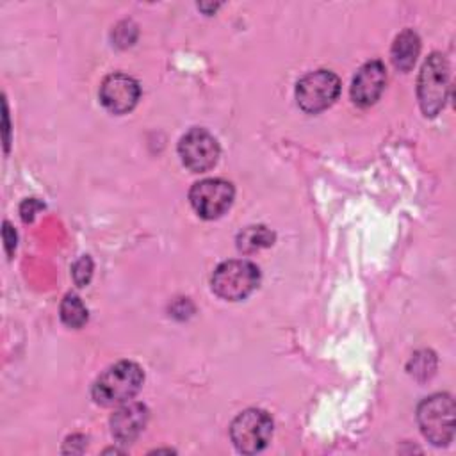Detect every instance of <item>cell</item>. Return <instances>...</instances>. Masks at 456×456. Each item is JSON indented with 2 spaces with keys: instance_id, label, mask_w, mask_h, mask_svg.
<instances>
[{
  "instance_id": "cell-1",
  "label": "cell",
  "mask_w": 456,
  "mask_h": 456,
  "mask_svg": "<svg viewBox=\"0 0 456 456\" xmlns=\"http://www.w3.org/2000/svg\"><path fill=\"white\" fill-rule=\"evenodd\" d=\"M142 379V369L134 362L123 360L110 365L96 378L91 388V395L102 406L121 404L139 392Z\"/></svg>"
},
{
  "instance_id": "cell-2",
  "label": "cell",
  "mask_w": 456,
  "mask_h": 456,
  "mask_svg": "<svg viewBox=\"0 0 456 456\" xmlns=\"http://www.w3.org/2000/svg\"><path fill=\"white\" fill-rule=\"evenodd\" d=\"M422 435L435 445H445L454 436V401L449 394L426 397L417 408Z\"/></svg>"
},
{
  "instance_id": "cell-3",
  "label": "cell",
  "mask_w": 456,
  "mask_h": 456,
  "mask_svg": "<svg viewBox=\"0 0 456 456\" xmlns=\"http://www.w3.org/2000/svg\"><path fill=\"white\" fill-rule=\"evenodd\" d=\"M260 281L258 267L249 260H226L212 274V290L228 301L248 297Z\"/></svg>"
},
{
  "instance_id": "cell-4",
  "label": "cell",
  "mask_w": 456,
  "mask_h": 456,
  "mask_svg": "<svg viewBox=\"0 0 456 456\" xmlns=\"http://www.w3.org/2000/svg\"><path fill=\"white\" fill-rule=\"evenodd\" d=\"M419 102L426 116H436L449 93V64L442 53H431L419 75Z\"/></svg>"
},
{
  "instance_id": "cell-5",
  "label": "cell",
  "mask_w": 456,
  "mask_h": 456,
  "mask_svg": "<svg viewBox=\"0 0 456 456\" xmlns=\"http://www.w3.org/2000/svg\"><path fill=\"white\" fill-rule=\"evenodd\" d=\"M273 435V420L264 410H246L239 413L232 426L230 436L233 445L246 454H255L262 451Z\"/></svg>"
},
{
  "instance_id": "cell-6",
  "label": "cell",
  "mask_w": 456,
  "mask_h": 456,
  "mask_svg": "<svg viewBox=\"0 0 456 456\" xmlns=\"http://www.w3.org/2000/svg\"><path fill=\"white\" fill-rule=\"evenodd\" d=\"M340 93V80L328 69H317L305 75L296 86L297 105L310 114L328 109Z\"/></svg>"
},
{
  "instance_id": "cell-7",
  "label": "cell",
  "mask_w": 456,
  "mask_h": 456,
  "mask_svg": "<svg viewBox=\"0 0 456 456\" xmlns=\"http://www.w3.org/2000/svg\"><path fill=\"white\" fill-rule=\"evenodd\" d=\"M233 185L223 178H205L191 187L189 200L198 216L216 219L223 216L233 201Z\"/></svg>"
},
{
  "instance_id": "cell-8",
  "label": "cell",
  "mask_w": 456,
  "mask_h": 456,
  "mask_svg": "<svg viewBox=\"0 0 456 456\" xmlns=\"http://www.w3.org/2000/svg\"><path fill=\"white\" fill-rule=\"evenodd\" d=\"M178 155L185 167L194 173L214 167L219 159V144L205 128H191L178 142Z\"/></svg>"
},
{
  "instance_id": "cell-9",
  "label": "cell",
  "mask_w": 456,
  "mask_h": 456,
  "mask_svg": "<svg viewBox=\"0 0 456 456\" xmlns=\"http://www.w3.org/2000/svg\"><path fill=\"white\" fill-rule=\"evenodd\" d=\"M139 94V84L125 73H112L105 77L100 86V102L112 114H125L132 110Z\"/></svg>"
},
{
  "instance_id": "cell-10",
  "label": "cell",
  "mask_w": 456,
  "mask_h": 456,
  "mask_svg": "<svg viewBox=\"0 0 456 456\" xmlns=\"http://www.w3.org/2000/svg\"><path fill=\"white\" fill-rule=\"evenodd\" d=\"M387 82V69L381 61L365 62L353 78L351 98L360 107L372 105L383 93Z\"/></svg>"
},
{
  "instance_id": "cell-11",
  "label": "cell",
  "mask_w": 456,
  "mask_h": 456,
  "mask_svg": "<svg viewBox=\"0 0 456 456\" xmlns=\"http://www.w3.org/2000/svg\"><path fill=\"white\" fill-rule=\"evenodd\" d=\"M148 422V408L141 403H126L110 417L112 436L119 444L134 442Z\"/></svg>"
},
{
  "instance_id": "cell-12",
  "label": "cell",
  "mask_w": 456,
  "mask_h": 456,
  "mask_svg": "<svg viewBox=\"0 0 456 456\" xmlns=\"http://www.w3.org/2000/svg\"><path fill=\"white\" fill-rule=\"evenodd\" d=\"M420 50L419 36L413 30H403L392 45V62L401 71H410Z\"/></svg>"
},
{
  "instance_id": "cell-13",
  "label": "cell",
  "mask_w": 456,
  "mask_h": 456,
  "mask_svg": "<svg viewBox=\"0 0 456 456\" xmlns=\"http://www.w3.org/2000/svg\"><path fill=\"white\" fill-rule=\"evenodd\" d=\"M274 240V233L265 226H248L237 237V246L244 253H253L256 249L271 246Z\"/></svg>"
},
{
  "instance_id": "cell-14",
  "label": "cell",
  "mask_w": 456,
  "mask_h": 456,
  "mask_svg": "<svg viewBox=\"0 0 456 456\" xmlns=\"http://www.w3.org/2000/svg\"><path fill=\"white\" fill-rule=\"evenodd\" d=\"M61 319L69 328H80L87 321V310L78 296L68 294L61 303Z\"/></svg>"
},
{
  "instance_id": "cell-15",
  "label": "cell",
  "mask_w": 456,
  "mask_h": 456,
  "mask_svg": "<svg viewBox=\"0 0 456 456\" xmlns=\"http://www.w3.org/2000/svg\"><path fill=\"white\" fill-rule=\"evenodd\" d=\"M73 280L78 287H86L91 280V274H93V262L89 256H82L78 258L75 264H73Z\"/></svg>"
},
{
  "instance_id": "cell-16",
  "label": "cell",
  "mask_w": 456,
  "mask_h": 456,
  "mask_svg": "<svg viewBox=\"0 0 456 456\" xmlns=\"http://www.w3.org/2000/svg\"><path fill=\"white\" fill-rule=\"evenodd\" d=\"M43 207H45V205H43L41 201H37L36 198L25 200V201L21 203V207H20V214H21V219H23L25 223L32 221V219H34V214H36L37 210H41Z\"/></svg>"
},
{
  "instance_id": "cell-17",
  "label": "cell",
  "mask_w": 456,
  "mask_h": 456,
  "mask_svg": "<svg viewBox=\"0 0 456 456\" xmlns=\"http://www.w3.org/2000/svg\"><path fill=\"white\" fill-rule=\"evenodd\" d=\"M4 242H5V251L11 256L14 253V248H16V232L11 226L9 221L4 223Z\"/></svg>"
}]
</instances>
